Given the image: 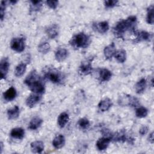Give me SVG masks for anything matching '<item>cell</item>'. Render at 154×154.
<instances>
[{"label":"cell","mask_w":154,"mask_h":154,"mask_svg":"<svg viewBox=\"0 0 154 154\" xmlns=\"http://www.w3.org/2000/svg\"><path fill=\"white\" fill-rule=\"evenodd\" d=\"M137 18L135 16H130L126 19L119 20L114 26L112 29L114 35L119 38L123 39L127 32L134 34L137 31Z\"/></svg>","instance_id":"obj_1"},{"label":"cell","mask_w":154,"mask_h":154,"mask_svg":"<svg viewBox=\"0 0 154 154\" xmlns=\"http://www.w3.org/2000/svg\"><path fill=\"white\" fill-rule=\"evenodd\" d=\"M24 83L34 93L42 94L45 91V83L35 70L31 71L24 80Z\"/></svg>","instance_id":"obj_2"},{"label":"cell","mask_w":154,"mask_h":154,"mask_svg":"<svg viewBox=\"0 0 154 154\" xmlns=\"http://www.w3.org/2000/svg\"><path fill=\"white\" fill-rule=\"evenodd\" d=\"M90 37L83 32L75 34L69 40L70 45L76 49L87 48L90 45Z\"/></svg>","instance_id":"obj_3"},{"label":"cell","mask_w":154,"mask_h":154,"mask_svg":"<svg viewBox=\"0 0 154 154\" xmlns=\"http://www.w3.org/2000/svg\"><path fill=\"white\" fill-rule=\"evenodd\" d=\"M44 76L46 79L57 84H63L65 79L63 72L54 67H46L44 70Z\"/></svg>","instance_id":"obj_4"},{"label":"cell","mask_w":154,"mask_h":154,"mask_svg":"<svg viewBox=\"0 0 154 154\" xmlns=\"http://www.w3.org/2000/svg\"><path fill=\"white\" fill-rule=\"evenodd\" d=\"M118 103L119 105L122 106H130L132 107H137L139 106L140 102L139 100L134 96L127 94H123L119 97Z\"/></svg>","instance_id":"obj_5"},{"label":"cell","mask_w":154,"mask_h":154,"mask_svg":"<svg viewBox=\"0 0 154 154\" xmlns=\"http://www.w3.org/2000/svg\"><path fill=\"white\" fill-rule=\"evenodd\" d=\"M10 48L16 52H22L25 48V39L23 37L13 38L10 42Z\"/></svg>","instance_id":"obj_6"},{"label":"cell","mask_w":154,"mask_h":154,"mask_svg":"<svg viewBox=\"0 0 154 154\" xmlns=\"http://www.w3.org/2000/svg\"><path fill=\"white\" fill-rule=\"evenodd\" d=\"M93 59H88L84 61H82L79 67V70L78 72L79 74L81 75H90L92 70H93V67H92V62Z\"/></svg>","instance_id":"obj_7"},{"label":"cell","mask_w":154,"mask_h":154,"mask_svg":"<svg viewBox=\"0 0 154 154\" xmlns=\"http://www.w3.org/2000/svg\"><path fill=\"white\" fill-rule=\"evenodd\" d=\"M111 140L116 142H126L128 141L131 143V140H134V139L129 138L128 136V134L125 130H121L119 132H117L116 133H112Z\"/></svg>","instance_id":"obj_8"},{"label":"cell","mask_w":154,"mask_h":154,"mask_svg":"<svg viewBox=\"0 0 154 154\" xmlns=\"http://www.w3.org/2000/svg\"><path fill=\"white\" fill-rule=\"evenodd\" d=\"M136 37L134 40L135 43H139L144 41H150L152 37L153 34L151 32H149L146 31H140L137 32L135 34Z\"/></svg>","instance_id":"obj_9"},{"label":"cell","mask_w":154,"mask_h":154,"mask_svg":"<svg viewBox=\"0 0 154 154\" xmlns=\"http://www.w3.org/2000/svg\"><path fill=\"white\" fill-rule=\"evenodd\" d=\"M10 67L9 61L7 57L3 58L0 62V73L1 79H5Z\"/></svg>","instance_id":"obj_10"},{"label":"cell","mask_w":154,"mask_h":154,"mask_svg":"<svg viewBox=\"0 0 154 154\" xmlns=\"http://www.w3.org/2000/svg\"><path fill=\"white\" fill-rule=\"evenodd\" d=\"M93 29L100 34H105L109 29V23L107 21H102L93 24Z\"/></svg>","instance_id":"obj_11"},{"label":"cell","mask_w":154,"mask_h":154,"mask_svg":"<svg viewBox=\"0 0 154 154\" xmlns=\"http://www.w3.org/2000/svg\"><path fill=\"white\" fill-rule=\"evenodd\" d=\"M41 99V94L37 93L31 94L26 99V105L29 108H33Z\"/></svg>","instance_id":"obj_12"},{"label":"cell","mask_w":154,"mask_h":154,"mask_svg":"<svg viewBox=\"0 0 154 154\" xmlns=\"http://www.w3.org/2000/svg\"><path fill=\"white\" fill-rule=\"evenodd\" d=\"M116 52V46L114 42L110 43L106 47H105L103 49V54L106 59L111 60L115 55Z\"/></svg>","instance_id":"obj_13"},{"label":"cell","mask_w":154,"mask_h":154,"mask_svg":"<svg viewBox=\"0 0 154 154\" xmlns=\"http://www.w3.org/2000/svg\"><path fill=\"white\" fill-rule=\"evenodd\" d=\"M68 51L64 48H58L55 52V60L58 62L64 61L68 57Z\"/></svg>","instance_id":"obj_14"},{"label":"cell","mask_w":154,"mask_h":154,"mask_svg":"<svg viewBox=\"0 0 154 154\" xmlns=\"http://www.w3.org/2000/svg\"><path fill=\"white\" fill-rule=\"evenodd\" d=\"M30 147L32 153H41L44 150L45 146L43 141L37 140L32 142L30 144Z\"/></svg>","instance_id":"obj_15"},{"label":"cell","mask_w":154,"mask_h":154,"mask_svg":"<svg viewBox=\"0 0 154 154\" xmlns=\"http://www.w3.org/2000/svg\"><path fill=\"white\" fill-rule=\"evenodd\" d=\"M112 102L111 100L108 97H105L101 100L98 103V108L102 112H105L109 109L112 106Z\"/></svg>","instance_id":"obj_16"},{"label":"cell","mask_w":154,"mask_h":154,"mask_svg":"<svg viewBox=\"0 0 154 154\" xmlns=\"http://www.w3.org/2000/svg\"><path fill=\"white\" fill-rule=\"evenodd\" d=\"M111 141V140L109 138L105 137L99 138L96 143L97 149L100 151L106 150L107 149V147H108Z\"/></svg>","instance_id":"obj_17"},{"label":"cell","mask_w":154,"mask_h":154,"mask_svg":"<svg viewBox=\"0 0 154 154\" xmlns=\"http://www.w3.org/2000/svg\"><path fill=\"white\" fill-rule=\"evenodd\" d=\"M58 32H59V28H58V26L56 24H53L48 26V28L46 29V34L51 39H54L56 38L58 35Z\"/></svg>","instance_id":"obj_18"},{"label":"cell","mask_w":154,"mask_h":154,"mask_svg":"<svg viewBox=\"0 0 154 154\" xmlns=\"http://www.w3.org/2000/svg\"><path fill=\"white\" fill-rule=\"evenodd\" d=\"M17 95V91L15 88L13 87H11L8 88L4 93H3V97L4 100L8 102H10L15 99Z\"/></svg>","instance_id":"obj_19"},{"label":"cell","mask_w":154,"mask_h":154,"mask_svg":"<svg viewBox=\"0 0 154 154\" xmlns=\"http://www.w3.org/2000/svg\"><path fill=\"white\" fill-rule=\"evenodd\" d=\"M66 143V140L64 137L61 135L59 134L55 137V138L52 140V146L54 147L55 149H59L62 148Z\"/></svg>","instance_id":"obj_20"},{"label":"cell","mask_w":154,"mask_h":154,"mask_svg":"<svg viewBox=\"0 0 154 154\" xmlns=\"http://www.w3.org/2000/svg\"><path fill=\"white\" fill-rule=\"evenodd\" d=\"M43 123V120L39 117H33L29 123L28 129L30 130H36L40 127Z\"/></svg>","instance_id":"obj_21"},{"label":"cell","mask_w":154,"mask_h":154,"mask_svg":"<svg viewBox=\"0 0 154 154\" xmlns=\"http://www.w3.org/2000/svg\"><path fill=\"white\" fill-rule=\"evenodd\" d=\"M112 76L111 72L106 68H102L99 70V79L101 81H108Z\"/></svg>","instance_id":"obj_22"},{"label":"cell","mask_w":154,"mask_h":154,"mask_svg":"<svg viewBox=\"0 0 154 154\" xmlns=\"http://www.w3.org/2000/svg\"><path fill=\"white\" fill-rule=\"evenodd\" d=\"M25 135V131L22 128H15L11 129L10 136L13 138L22 140Z\"/></svg>","instance_id":"obj_23"},{"label":"cell","mask_w":154,"mask_h":154,"mask_svg":"<svg viewBox=\"0 0 154 154\" xmlns=\"http://www.w3.org/2000/svg\"><path fill=\"white\" fill-rule=\"evenodd\" d=\"M7 116L9 120H15L16 119L20 114V109L18 106L15 105L13 108L8 109L7 110Z\"/></svg>","instance_id":"obj_24"},{"label":"cell","mask_w":154,"mask_h":154,"mask_svg":"<svg viewBox=\"0 0 154 154\" xmlns=\"http://www.w3.org/2000/svg\"><path fill=\"white\" fill-rule=\"evenodd\" d=\"M69 120V114L66 112H61L59 115L58 119H57V123H58L59 127L61 128H64L67 123Z\"/></svg>","instance_id":"obj_25"},{"label":"cell","mask_w":154,"mask_h":154,"mask_svg":"<svg viewBox=\"0 0 154 154\" xmlns=\"http://www.w3.org/2000/svg\"><path fill=\"white\" fill-rule=\"evenodd\" d=\"M146 84H147V82L146 79L141 78L140 80H139L136 83L135 86L136 93L137 94H142L145 91Z\"/></svg>","instance_id":"obj_26"},{"label":"cell","mask_w":154,"mask_h":154,"mask_svg":"<svg viewBox=\"0 0 154 154\" xmlns=\"http://www.w3.org/2000/svg\"><path fill=\"white\" fill-rule=\"evenodd\" d=\"M26 70V64L24 62L19 63L16 66L14 70V74L17 77H21L23 75Z\"/></svg>","instance_id":"obj_27"},{"label":"cell","mask_w":154,"mask_h":154,"mask_svg":"<svg viewBox=\"0 0 154 154\" xmlns=\"http://www.w3.org/2000/svg\"><path fill=\"white\" fill-rule=\"evenodd\" d=\"M114 57L119 63H123L126 60V52L123 49H119L116 51Z\"/></svg>","instance_id":"obj_28"},{"label":"cell","mask_w":154,"mask_h":154,"mask_svg":"<svg viewBox=\"0 0 154 154\" xmlns=\"http://www.w3.org/2000/svg\"><path fill=\"white\" fill-rule=\"evenodd\" d=\"M154 6L153 5H150L147 8V15H146V22L147 23L153 25L154 22V16H153Z\"/></svg>","instance_id":"obj_29"},{"label":"cell","mask_w":154,"mask_h":154,"mask_svg":"<svg viewBox=\"0 0 154 154\" xmlns=\"http://www.w3.org/2000/svg\"><path fill=\"white\" fill-rule=\"evenodd\" d=\"M30 11H40L42 7L43 1H30Z\"/></svg>","instance_id":"obj_30"},{"label":"cell","mask_w":154,"mask_h":154,"mask_svg":"<svg viewBox=\"0 0 154 154\" xmlns=\"http://www.w3.org/2000/svg\"><path fill=\"white\" fill-rule=\"evenodd\" d=\"M148 114V109L144 106H139L135 110V116L138 118L146 117Z\"/></svg>","instance_id":"obj_31"},{"label":"cell","mask_w":154,"mask_h":154,"mask_svg":"<svg viewBox=\"0 0 154 154\" xmlns=\"http://www.w3.org/2000/svg\"><path fill=\"white\" fill-rule=\"evenodd\" d=\"M51 49V46L48 42H43L38 46V51L43 54H47Z\"/></svg>","instance_id":"obj_32"},{"label":"cell","mask_w":154,"mask_h":154,"mask_svg":"<svg viewBox=\"0 0 154 154\" xmlns=\"http://www.w3.org/2000/svg\"><path fill=\"white\" fill-rule=\"evenodd\" d=\"M78 124L79 126L80 127V128L82 129H84V130L87 129L89 128L90 125V121L86 117H83V118L80 119L78 120Z\"/></svg>","instance_id":"obj_33"},{"label":"cell","mask_w":154,"mask_h":154,"mask_svg":"<svg viewBox=\"0 0 154 154\" xmlns=\"http://www.w3.org/2000/svg\"><path fill=\"white\" fill-rule=\"evenodd\" d=\"M119 1L116 0H108V1H104V5L107 8H113L115 6H116L118 4Z\"/></svg>","instance_id":"obj_34"},{"label":"cell","mask_w":154,"mask_h":154,"mask_svg":"<svg viewBox=\"0 0 154 154\" xmlns=\"http://www.w3.org/2000/svg\"><path fill=\"white\" fill-rule=\"evenodd\" d=\"M6 3L7 1H2L1 2V6H0V17L1 20L2 21L5 16V10L6 8Z\"/></svg>","instance_id":"obj_35"},{"label":"cell","mask_w":154,"mask_h":154,"mask_svg":"<svg viewBox=\"0 0 154 154\" xmlns=\"http://www.w3.org/2000/svg\"><path fill=\"white\" fill-rule=\"evenodd\" d=\"M46 2L47 5L52 9H55L58 5V1H47Z\"/></svg>","instance_id":"obj_36"},{"label":"cell","mask_w":154,"mask_h":154,"mask_svg":"<svg viewBox=\"0 0 154 154\" xmlns=\"http://www.w3.org/2000/svg\"><path fill=\"white\" fill-rule=\"evenodd\" d=\"M148 131H149V128L147 126H143L142 127H141V128L139 130V134L141 136H143L148 132Z\"/></svg>","instance_id":"obj_37"},{"label":"cell","mask_w":154,"mask_h":154,"mask_svg":"<svg viewBox=\"0 0 154 154\" xmlns=\"http://www.w3.org/2000/svg\"><path fill=\"white\" fill-rule=\"evenodd\" d=\"M153 139H154V138H153V132H152L149 134V135L148 140H149V141L150 143L153 144V141H154V140H153Z\"/></svg>","instance_id":"obj_38"},{"label":"cell","mask_w":154,"mask_h":154,"mask_svg":"<svg viewBox=\"0 0 154 154\" xmlns=\"http://www.w3.org/2000/svg\"><path fill=\"white\" fill-rule=\"evenodd\" d=\"M2 143H1V153H2Z\"/></svg>","instance_id":"obj_39"}]
</instances>
